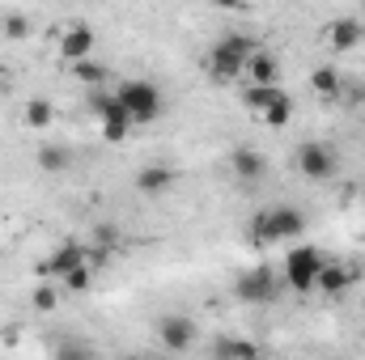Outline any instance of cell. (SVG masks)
I'll list each match as a JSON object with an SVG mask.
<instances>
[{
	"label": "cell",
	"instance_id": "603a6c76",
	"mask_svg": "<svg viewBox=\"0 0 365 360\" xmlns=\"http://www.w3.org/2000/svg\"><path fill=\"white\" fill-rule=\"evenodd\" d=\"M289 119H293V97H280L259 123H264V127H289Z\"/></svg>",
	"mask_w": 365,
	"mask_h": 360
},
{
	"label": "cell",
	"instance_id": "7a4b0ae2",
	"mask_svg": "<svg viewBox=\"0 0 365 360\" xmlns=\"http://www.w3.org/2000/svg\"><path fill=\"white\" fill-rule=\"evenodd\" d=\"M306 233V216L302 208L293 203H272V208H259L247 225V238L255 246H272V242H289V238H302Z\"/></svg>",
	"mask_w": 365,
	"mask_h": 360
},
{
	"label": "cell",
	"instance_id": "f546056e",
	"mask_svg": "<svg viewBox=\"0 0 365 360\" xmlns=\"http://www.w3.org/2000/svg\"><path fill=\"white\" fill-rule=\"evenodd\" d=\"M162 360H175V356H162Z\"/></svg>",
	"mask_w": 365,
	"mask_h": 360
},
{
	"label": "cell",
	"instance_id": "7402d4cb",
	"mask_svg": "<svg viewBox=\"0 0 365 360\" xmlns=\"http://www.w3.org/2000/svg\"><path fill=\"white\" fill-rule=\"evenodd\" d=\"M73 77H77L81 85H102V81H106V68H102L98 60H81V64H73Z\"/></svg>",
	"mask_w": 365,
	"mask_h": 360
},
{
	"label": "cell",
	"instance_id": "ba28073f",
	"mask_svg": "<svg viewBox=\"0 0 365 360\" xmlns=\"http://www.w3.org/2000/svg\"><path fill=\"white\" fill-rule=\"evenodd\" d=\"M158 344H162L170 356L191 352V348H195V322H191L187 314H166V318L158 322Z\"/></svg>",
	"mask_w": 365,
	"mask_h": 360
},
{
	"label": "cell",
	"instance_id": "d6986e66",
	"mask_svg": "<svg viewBox=\"0 0 365 360\" xmlns=\"http://www.w3.org/2000/svg\"><path fill=\"white\" fill-rule=\"evenodd\" d=\"M21 119H26L30 132H51V123H56V106H51L47 97H30L26 110H21Z\"/></svg>",
	"mask_w": 365,
	"mask_h": 360
},
{
	"label": "cell",
	"instance_id": "cb8c5ba5",
	"mask_svg": "<svg viewBox=\"0 0 365 360\" xmlns=\"http://www.w3.org/2000/svg\"><path fill=\"white\" fill-rule=\"evenodd\" d=\"M30 301H34V309H38V314H51V309L60 305V292H56V284H38Z\"/></svg>",
	"mask_w": 365,
	"mask_h": 360
},
{
	"label": "cell",
	"instance_id": "2e32d148",
	"mask_svg": "<svg viewBox=\"0 0 365 360\" xmlns=\"http://www.w3.org/2000/svg\"><path fill=\"white\" fill-rule=\"evenodd\" d=\"M175 186V170L170 166H145L140 174H136V191L140 195H162V191H170Z\"/></svg>",
	"mask_w": 365,
	"mask_h": 360
},
{
	"label": "cell",
	"instance_id": "f1b7e54d",
	"mask_svg": "<svg viewBox=\"0 0 365 360\" xmlns=\"http://www.w3.org/2000/svg\"><path fill=\"white\" fill-rule=\"evenodd\" d=\"M128 360H140V356H128Z\"/></svg>",
	"mask_w": 365,
	"mask_h": 360
},
{
	"label": "cell",
	"instance_id": "83f0119b",
	"mask_svg": "<svg viewBox=\"0 0 365 360\" xmlns=\"http://www.w3.org/2000/svg\"><path fill=\"white\" fill-rule=\"evenodd\" d=\"M0 97H4V85H0Z\"/></svg>",
	"mask_w": 365,
	"mask_h": 360
},
{
	"label": "cell",
	"instance_id": "52a82bcc",
	"mask_svg": "<svg viewBox=\"0 0 365 360\" xmlns=\"http://www.w3.org/2000/svg\"><path fill=\"white\" fill-rule=\"evenodd\" d=\"M293 166H297V174H302V179L327 182V179H336V170H340V157H336V149H331L327 140H306V144L297 149Z\"/></svg>",
	"mask_w": 365,
	"mask_h": 360
},
{
	"label": "cell",
	"instance_id": "44dd1931",
	"mask_svg": "<svg viewBox=\"0 0 365 360\" xmlns=\"http://www.w3.org/2000/svg\"><path fill=\"white\" fill-rule=\"evenodd\" d=\"M310 90L319 93V97H327V102H331V97H340V73H336L331 64L314 68V73H310Z\"/></svg>",
	"mask_w": 365,
	"mask_h": 360
},
{
	"label": "cell",
	"instance_id": "ac0fdd59",
	"mask_svg": "<svg viewBox=\"0 0 365 360\" xmlns=\"http://www.w3.org/2000/svg\"><path fill=\"white\" fill-rule=\"evenodd\" d=\"M217 360H259V348L251 339H238V335H221L217 348H212Z\"/></svg>",
	"mask_w": 365,
	"mask_h": 360
},
{
	"label": "cell",
	"instance_id": "4316f807",
	"mask_svg": "<svg viewBox=\"0 0 365 360\" xmlns=\"http://www.w3.org/2000/svg\"><path fill=\"white\" fill-rule=\"evenodd\" d=\"M64 284H68L73 292H86V288L93 284V268H77L73 275H68V280H64Z\"/></svg>",
	"mask_w": 365,
	"mask_h": 360
},
{
	"label": "cell",
	"instance_id": "5bb4252c",
	"mask_svg": "<svg viewBox=\"0 0 365 360\" xmlns=\"http://www.w3.org/2000/svg\"><path fill=\"white\" fill-rule=\"evenodd\" d=\"M280 97H289L280 85H247V90H242V106H247L251 115H259V119H264Z\"/></svg>",
	"mask_w": 365,
	"mask_h": 360
},
{
	"label": "cell",
	"instance_id": "ffe728a7",
	"mask_svg": "<svg viewBox=\"0 0 365 360\" xmlns=\"http://www.w3.org/2000/svg\"><path fill=\"white\" fill-rule=\"evenodd\" d=\"M73 166V153L64 149V144H43L38 149V170H47V174H64Z\"/></svg>",
	"mask_w": 365,
	"mask_h": 360
},
{
	"label": "cell",
	"instance_id": "d4e9b609",
	"mask_svg": "<svg viewBox=\"0 0 365 360\" xmlns=\"http://www.w3.org/2000/svg\"><path fill=\"white\" fill-rule=\"evenodd\" d=\"M4 38H30V21L21 13H9L4 17Z\"/></svg>",
	"mask_w": 365,
	"mask_h": 360
},
{
	"label": "cell",
	"instance_id": "3957f363",
	"mask_svg": "<svg viewBox=\"0 0 365 360\" xmlns=\"http://www.w3.org/2000/svg\"><path fill=\"white\" fill-rule=\"evenodd\" d=\"M119 106H123V115L132 119V123H153L158 115H162V90L153 85V81H145V77H132V81H119L115 93H110Z\"/></svg>",
	"mask_w": 365,
	"mask_h": 360
},
{
	"label": "cell",
	"instance_id": "5b68a950",
	"mask_svg": "<svg viewBox=\"0 0 365 360\" xmlns=\"http://www.w3.org/2000/svg\"><path fill=\"white\" fill-rule=\"evenodd\" d=\"M77 268H90V246H86L81 238H64L47 259L34 263V275H38L43 284H51V280H68Z\"/></svg>",
	"mask_w": 365,
	"mask_h": 360
},
{
	"label": "cell",
	"instance_id": "30bf717a",
	"mask_svg": "<svg viewBox=\"0 0 365 360\" xmlns=\"http://www.w3.org/2000/svg\"><path fill=\"white\" fill-rule=\"evenodd\" d=\"M60 60H64V64L93 60V30L86 21H73V26L60 30Z\"/></svg>",
	"mask_w": 365,
	"mask_h": 360
},
{
	"label": "cell",
	"instance_id": "7c38bea8",
	"mask_svg": "<svg viewBox=\"0 0 365 360\" xmlns=\"http://www.w3.org/2000/svg\"><path fill=\"white\" fill-rule=\"evenodd\" d=\"M323 34H327V47L331 51H353L357 43H361V21L357 17H336V21H327L323 26Z\"/></svg>",
	"mask_w": 365,
	"mask_h": 360
},
{
	"label": "cell",
	"instance_id": "9a60e30c",
	"mask_svg": "<svg viewBox=\"0 0 365 360\" xmlns=\"http://www.w3.org/2000/svg\"><path fill=\"white\" fill-rule=\"evenodd\" d=\"M353 284V268H344V263H323V271H319V292L323 297H340L344 288Z\"/></svg>",
	"mask_w": 365,
	"mask_h": 360
},
{
	"label": "cell",
	"instance_id": "8fae6325",
	"mask_svg": "<svg viewBox=\"0 0 365 360\" xmlns=\"http://www.w3.org/2000/svg\"><path fill=\"white\" fill-rule=\"evenodd\" d=\"M230 174L238 182H259L268 174V157H264L259 149H251V144H238V149L230 153Z\"/></svg>",
	"mask_w": 365,
	"mask_h": 360
},
{
	"label": "cell",
	"instance_id": "277c9868",
	"mask_svg": "<svg viewBox=\"0 0 365 360\" xmlns=\"http://www.w3.org/2000/svg\"><path fill=\"white\" fill-rule=\"evenodd\" d=\"M323 263H327V255H323L319 246H310V242L289 246V255H284V263H280V284H289L293 292H314Z\"/></svg>",
	"mask_w": 365,
	"mask_h": 360
},
{
	"label": "cell",
	"instance_id": "e0dca14e",
	"mask_svg": "<svg viewBox=\"0 0 365 360\" xmlns=\"http://www.w3.org/2000/svg\"><path fill=\"white\" fill-rule=\"evenodd\" d=\"M51 360H98V348H93L86 335H64V339H56Z\"/></svg>",
	"mask_w": 365,
	"mask_h": 360
},
{
	"label": "cell",
	"instance_id": "8992f818",
	"mask_svg": "<svg viewBox=\"0 0 365 360\" xmlns=\"http://www.w3.org/2000/svg\"><path fill=\"white\" fill-rule=\"evenodd\" d=\"M234 297L242 301V305H268L280 297V271L276 268H247L238 271V280H234Z\"/></svg>",
	"mask_w": 365,
	"mask_h": 360
},
{
	"label": "cell",
	"instance_id": "4fadbf2b",
	"mask_svg": "<svg viewBox=\"0 0 365 360\" xmlns=\"http://www.w3.org/2000/svg\"><path fill=\"white\" fill-rule=\"evenodd\" d=\"M242 81H247V85H280V60H276L272 51H264V47H259V51L247 60Z\"/></svg>",
	"mask_w": 365,
	"mask_h": 360
},
{
	"label": "cell",
	"instance_id": "6da1fadb",
	"mask_svg": "<svg viewBox=\"0 0 365 360\" xmlns=\"http://www.w3.org/2000/svg\"><path fill=\"white\" fill-rule=\"evenodd\" d=\"M259 51V38L255 34H225L208 47L204 55V73L217 81V85H230V81H242L247 73V60Z\"/></svg>",
	"mask_w": 365,
	"mask_h": 360
},
{
	"label": "cell",
	"instance_id": "484cf974",
	"mask_svg": "<svg viewBox=\"0 0 365 360\" xmlns=\"http://www.w3.org/2000/svg\"><path fill=\"white\" fill-rule=\"evenodd\" d=\"M93 242H98L102 250H115V246H119V229H115V225H98V229H93Z\"/></svg>",
	"mask_w": 365,
	"mask_h": 360
},
{
	"label": "cell",
	"instance_id": "9c48e42d",
	"mask_svg": "<svg viewBox=\"0 0 365 360\" xmlns=\"http://www.w3.org/2000/svg\"><path fill=\"white\" fill-rule=\"evenodd\" d=\"M90 106H93V115H98V123H102V140H110V144L128 140V127H132V119L123 115V106H119L115 97H93Z\"/></svg>",
	"mask_w": 365,
	"mask_h": 360
}]
</instances>
